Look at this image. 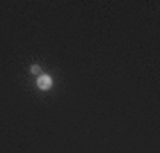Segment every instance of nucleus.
I'll return each instance as SVG.
<instances>
[{"mask_svg": "<svg viewBox=\"0 0 160 153\" xmlns=\"http://www.w3.org/2000/svg\"><path fill=\"white\" fill-rule=\"evenodd\" d=\"M52 85H53V80H52V77H50V75H46V73L38 75V87H39L41 91L50 89Z\"/></svg>", "mask_w": 160, "mask_h": 153, "instance_id": "1", "label": "nucleus"}, {"mask_svg": "<svg viewBox=\"0 0 160 153\" xmlns=\"http://www.w3.org/2000/svg\"><path fill=\"white\" fill-rule=\"evenodd\" d=\"M30 71H32V73H34V75H41V68H39V66H38V64H34V66L30 68Z\"/></svg>", "mask_w": 160, "mask_h": 153, "instance_id": "2", "label": "nucleus"}]
</instances>
